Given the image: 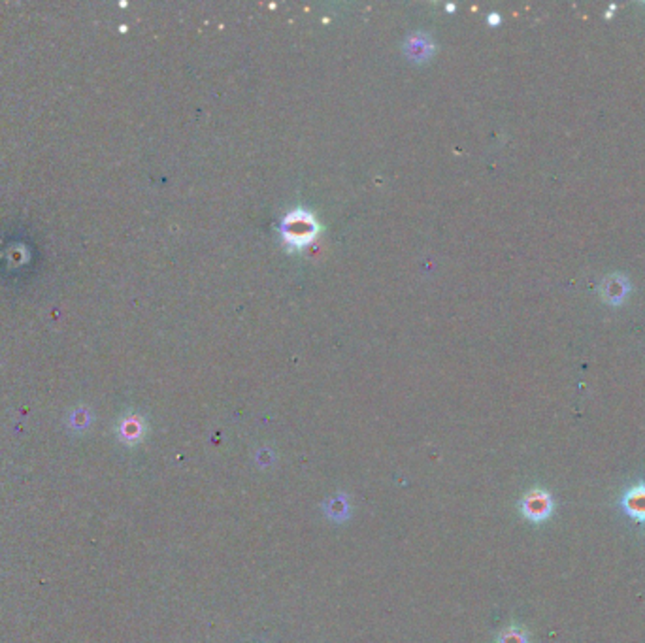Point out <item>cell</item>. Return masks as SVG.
Wrapping results in <instances>:
<instances>
[{
	"label": "cell",
	"instance_id": "6da1fadb",
	"mask_svg": "<svg viewBox=\"0 0 645 643\" xmlns=\"http://www.w3.org/2000/svg\"><path fill=\"white\" fill-rule=\"evenodd\" d=\"M281 230H283V238L287 244L293 249H300L317 236L319 225L313 219L312 214H308L304 209H296L283 219Z\"/></svg>",
	"mask_w": 645,
	"mask_h": 643
},
{
	"label": "cell",
	"instance_id": "7a4b0ae2",
	"mask_svg": "<svg viewBox=\"0 0 645 643\" xmlns=\"http://www.w3.org/2000/svg\"><path fill=\"white\" fill-rule=\"evenodd\" d=\"M521 511L528 521L532 523H540L546 521L553 511V500L546 491H530V493L523 498L521 502Z\"/></svg>",
	"mask_w": 645,
	"mask_h": 643
},
{
	"label": "cell",
	"instance_id": "3957f363",
	"mask_svg": "<svg viewBox=\"0 0 645 643\" xmlns=\"http://www.w3.org/2000/svg\"><path fill=\"white\" fill-rule=\"evenodd\" d=\"M621 504H623V509H625L628 517H632V519L639 521V523H645V485H638V487L630 489L623 496Z\"/></svg>",
	"mask_w": 645,
	"mask_h": 643
},
{
	"label": "cell",
	"instance_id": "277c9868",
	"mask_svg": "<svg viewBox=\"0 0 645 643\" xmlns=\"http://www.w3.org/2000/svg\"><path fill=\"white\" fill-rule=\"evenodd\" d=\"M406 53H408V57L413 58V61H427V58L432 57V53H434V46H432V42H430L429 36H424V34H413L410 40H408V44H406Z\"/></svg>",
	"mask_w": 645,
	"mask_h": 643
},
{
	"label": "cell",
	"instance_id": "5b68a950",
	"mask_svg": "<svg viewBox=\"0 0 645 643\" xmlns=\"http://www.w3.org/2000/svg\"><path fill=\"white\" fill-rule=\"evenodd\" d=\"M498 643H527V634L517 626H509L502 632L498 637Z\"/></svg>",
	"mask_w": 645,
	"mask_h": 643
},
{
	"label": "cell",
	"instance_id": "8992f818",
	"mask_svg": "<svg viewBox=\"0 0 645 643\" xmlns=\"http://www.w3.org/2000/svg\"><path fill=\"white\" fill-rule=\"evenodd\" d=\"M344 500H346L344 496H336V498H334L333 504L328 506V515H331V517H334V519H342V515H340L342 509L347 514V509H349V507H347V504Z\"/></svg>",
	"mask_w": 645,
	"mask_h": 643
}]
</instances>
